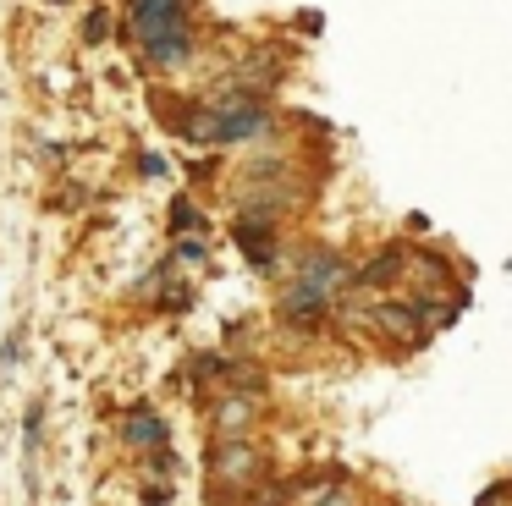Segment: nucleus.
<instances>
[{
  "label": "nucleus",
  "instance_id": "nucleus-11",
  "mask_svg": "<svg viewBox=\"0 0 512 506\" xmlns=\"http://www.w3.org/2000/svg\"><path fill=\"white\" fill-rule=\"evenodd\" d=\"M314 506H353V490H347V484H342V490H320V495H314Z\"/></svg>",
  "mask_w": 512,
  "mask_h": 506
},
{
  "label": "nucleus",
  "instance_id": "nucleus-10",
  "mask_svg": "<svg viewBox=\"0 0 512 506\" xmlns=\"http://www.w3.org/2000/svg\"><path fill=\"white\" fill-rule=\"evenodd\" d=\"M397 264H402V253H386V259L364 264V270L353 275V286H380V281H391V275H397Z\"/></svg>",
  "mask_w": 512,
  "mask_h": 506
},
{
  "label": "nucleus",
  "instance_id": "nucleus-9",
  "mask_svg": "<svg viewBox=\"0 0 512 506\" xmlns=\"http://www.w3.org/2000/svg\"><path fill=\"white\" fill-rule=\"evenodd\" d=\"M215 424H221V435H243V429L254 424V402H248V396H226V402L215 407Z\"/></svg>",
  "mask_w": 512,
  "mask_h": 506
},
{
  "label": "nucleus",
  "instance_id": "nucleus-8",
  "mask_svg": "<svg viewBox=\"0 0 512 506\" xmlns=\"http://www.w3.org/2000/svg\"><path fill=\"white\" fill-rule=\"evenodd\" d=\"M144 55L155 66H188V55H193V33H171V39H149L144 44Z\"/></svg>",
  "mask_w": 512,
  "mask_h": 506
},
{
  "label": "nucleus",
  "instance_id": "nucleus-5",
  "mask_svg": "<svg viewBox=\"0 0 512 506\" xmlns=\"http://www.w3.org/2000/svg\"><path fill=\"white\" fill-rule=\"evenodd\" d=\"M424 319H430V314H424V308H413V303H380L375 308V325L391 330V336H419Z\"/></svg>",
  "mask_w": 512,
  "mask_h": 506
},
{
  "label": "nucleus",
  "instance_id": "nucleus-6",
  "mask_svg": "<svg viewBox=\"0 0 512 506\" xmlns=\"http://www.w3.org/2000/svg\"><path fill=\"white\" fill-rule=\"evenodd\" d=\"M237 248H243L259 270H270V264H276V242H270L265 220H243V226H237Z\"/></svg>",
  "mask_w": 512,
  "mask_h": 506
},
{
  "label": "nucleus",
  "instance_id": "nucleus-3",
  "mask_svg": "<svg viewBox=\"0 0 512 506\" xmlns=\"http://www.w3.org/2000/svg\"><path fill=\"white\" fill-rule=\"evenodd\" d=\"M331 297H336L331 286H320V281H309V275H298V281L281 292V319H320Z\"/></svg>",
  "mask_w": 512,
  "mask_h": 506
},
{
  "label": "nucleus",
  "instance_id": "nucleus-13",
  "mask_svg": "<svg viewBox=\"0 0 512 506\" xmlns=\"http://www.w3.org/2000/svg\"><path fill=\"white\" fill-rule=\"evenodd\" d=\"M265 506H281V501H265Z\"/></svg>",
  "mask_w": 512,
  "mask_h": 506
},
{
  "label": "nucleus",
  "instance_id": "nucleus-4",
  "mask_svg": "<svg viewBox=\"0 0 512 506\" xmlns=\"http://www.w3.org/2000/svg\"><path fill=\"white\" fill-rule=\"evenodd\" d=\"M215 473H221L226 484H248L259 473V451L248 446V440H226V446L215 451Z\"/></svg>",
  "mask_w": 512,
  "mask_h": 506
},
{
  "label": "nucleus",
  "instance_id": "nucleus-1",
  "mask_svg": "<svg viewBox=\"0 0 512 506\" xmlns=\"http://www.w3.org/2000/svg\"><path fill=\"white\" fill-rule=\"evenodd\" d=\"M265 105L259 99H232V105H215L210 116L193 121V138H215V143H243L254 132H265Z\"/></svg>",
  "mask_w": 512,
  "mask_h": 506
},
{
  "label": "nucleus",
  "instance_id": "nucleus-7",
  "mask_svg": "<svg viewBox=\"0 0 512 506\" xmlns=\"http://www.w3.org/2000/svg\"><path fill=\"white\" fill-rule=\"evenodd\" d=\"M122 440L127 446H166V418L160 413H133L122 424Z\"/></svg>",
  "mask_w": 512,
  "mask_h": 506
},
{
  "label": "nucleus",
  "instance_id": "nucleus-2",
  "mask_svg": "<svg viewBox=\"0 0 512 506\" xmlns=\"http://www.w3.org/2000/svg\"><path fill=\"white\" fill-rule=\"evenodd\" d=\"M127 22H133V39H171V33H193L188 28V0H127Z\"/></svg>",
  "mask_w": 512,
  "mask_h": 506
},
{
  "label": "nucleus",
  "instance_id": "nucleus-12",
  "mask_svg": "<svg viewBox=\"0 0 512 506\" xmlns=\"http://www.w3.org/2000/svg\"><path fill=\"white\" fill-rule=\"evenodd\" d=\"M171 226H177V231L199 226V215H193V204H177V215H171Z\"/></svg>",
  "mask_w": 512,
  "mask_h": 506
}]
</instances>
